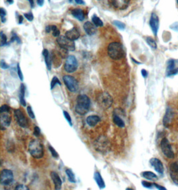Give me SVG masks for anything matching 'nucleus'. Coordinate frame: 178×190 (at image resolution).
Returning a JSON list of instances; mask_svg holds the SVG:
<instances>
[{
  "label": "nucleus",
  "mask_w": 178,
  "mask_h": 190,
  "mask_svg": "<svg viewBox=\"0 0 178 190\" xmlns=\"http://www.w3.org/2000/svg\"><path fill=\"white\" fill-rule=\"evenodd\" d=\"M100 121L101 118L96 115H91L86 118V123L90 127H95Z\"/></svg>",
  "instance_id": "obj_22"
},
{
  "label": "nucleus",
  "mask_w": 178,
  "mask_h": 190,
  "mask_svg": "<svg viewBox=\"0 0 178 190\" xmlns=\"http://www.w3.org/2000/svg\"><path fill=\"white\" fill-rule=\"evenodd\" d=\"M29 2H30V4L31 5V8H34V0H28Z\"/></svg>",
  "instance_id": "obj_54"
},
{
  "label": "nucleus",
  "mask_w": 178,
  "mask_h": 190,
  "mask_svg": "<svg viewBox=\"0 0 178 190\" xmlns=\"http://www.w3.org/2000/svg\"><path fill=\"white\" fill-rule=\"evenodd\" d=\"M50 176L54 184L55 189H61V186H62V181H61V179L60 178L59 174L56 172H51L50 173Z\"/></svg>",
  "instance_id": "obj_17"
},
{
  "label": "nucleus",
  "mask_w": 178,
  "mask_h": 190,
  "mask_svg": "<svg viewBox=\"0 0 178 190\" xmlns=\"http://www.w3.org/2000/svg\"><path fill=\"white\" fill-rule=\"evenodd\" d=\"M0 13H1L2 22V23H5L6 21V14H6V11L3 8H1V9H0Z\"/></svg>",
  "instance_id": "obj_39"
},
{
  "label": "nucleus",
  "mask_w": 178,
  "mask_h": 190,
  "mask_svg": "<svg viewBox=\"0 0 178 190\" xmlns=\"http://www.w3.org/2000/svg\"><path fill=\"white\" fill-rule=\"evenodd\" d=\"M93 178H94L97 185H98L99 189H104L105 188V183L104 182V180H103V178L102 177L101 173L99 172H95Z\"/></svg>",
  "instance_id": "obj_24"
},
{
  "label": "nucleus",
  "mask_w": 178,
  "mask_h": 190,
  "mask_svg": "<svg viewBox=\"0 0 178 190\" xmlns=\"http://www.w3.org/2000/svg\"><path fill=\"white\" fill-rule=\"evenodd\" d=\"M0 66H1V68L3 69H8L9 68V66L6 63L4 60H1V62H0Z\"/></svg>",
  "instance_id": "obj_44"
},
{
  "label": "nucleus",
  "mask_w": 178,
  "mask_h": 190,
  "mask_svg": "<svg viewBox=\"0 0 178 190\" xmlns=\"http://www.w3.org/2000/svg\"><path fill=\"white\" fill-rule=\"evenodd\" d=\"M14 115L15 121H17L18 124L21 127L26 128L28 126V123L25 115L24 114V112L20 109H15L14 111Z\"/></svg>",
  "instance_id": "obj_10"
},
{
  "label": "nucleus",
  "mask_w": 178,
  "mask_h": 190,
  "mask_svg": "<svg viewBox=\"0 0 178 190\" xmlns=\"http://www.w3.org/2000/svg\"><path fill=\"white\" fill-rule=\"evenodd\" d=\"M170 173L173 182L178 185V162L171 164L170 167Z\"/></svg>",
  "instance_id": "obj_15"
},
{
  "label": "nucleus",
  "mask_w": 178,
  "mask_h": 190,
  "mask_svg": "<svg viewBox=\"0 0 178 190\" xmlns=\"http://www.w3.org/2000/svg\"><path fill=\"white\" fill-rule=\"evenodd\" d=\"M28 151L30 155L35 159H41L44 155V146L40 140H31L28 146Z\"/></svg>",
  "instance_id": "obj_3"
},
{
  "label": "nucleus",
  "mask_w": 178,
  "mask_h": 190,
  "mask_svg": "<svg viewBox=\"0 0 178 190\" xmlns=\"http://www.w3.org/2000/svg\"><path fill=\"white\" fill-rule=\"evenodd\" d=\"M97 102L102 109H108L114 103V99L108 92H102L97 97Z\"/></svg>",
  "instance_id": "obj_4"
},
{
  "label": "nucleus",
  "mask_w": 178,
  "mask_h": 190,
  "mask_svg": "<svg viewBox=\"0 0 178 190\" xmlns=\"http://www.w3.org/2000/svg\"><path fill=\"white\" fill-rule=\"evenodd\" d=\"M141 184H142V185L144 187V188H149V189H151V188H152V187L154 186V183L148 182H146V181H142Z\"/></svg>",
  "instance_id": "obj_42"
},
{
  "label": "nucleus",
  "mask_w": 178,
  "mask_h": 190,
  "mask_svg": "<svg viewBox=\"0 0 178 190\" xmlns=\"http://www.w3.org/2000/svg\"><path fill=\"white\" fill-rule=\"evenodd\" d=\"M63 114L64 115L65 118H66V120L67 121V122H68V124H70V126H72L73 125L72 120V118H71V116H70V115L69 114V113L66 111H63Z\"/></svg>",
  "instance_id": "obj_36"
},
{
  "label": "nucleus",
  "mask_w": 178,
  "mask_h": 190,
  "mask_svg": "<svg viewBox=\"0 0 178 190\" xmlns=\"http://www.w3.org/2000/svg\"><path fill=\"white\" fill-rule=\"evenodd\" d=\"M0 124L1 130H5L11 124V116L10 112H0Z\"/></svg>",
  "instance_id": "obj_11"
},
{
  "label": "nucleus",
  "mask_w": 178,
  "mask_h": 190,
  "mask_svg": "<svg viewBox=\"0 0 178 190\" xmlns=\"http://www.w3.org/2000/svg\"><path fill=\"white\" fill-rule=\"evenodd\" d=\"M178 72V61L175 60H170L168 61L166 75L167 76L176 75Z\"/></svg>",
  "instance_id": "obj_12"
},
{
  "label": "nucleus",
  "mask_w": 178,
  "mask_h": 190,
  "mask_svg": "<svg viewBox=\"0 0 178 190\" xmlns=\"http://www.w3.org/2000/svg\"><path fill=\"white\" fill-rule=\"evenodd\" d=\"M0 112H10V107L8 105H3L0 108Z\"/></svg>",
  "instance_id": "obj_43"
},
{
  "label": "nucleus",
  "mask_w": 178,
  "mask_h": 190,
  "mask_svg": "<svg viewBox=\"0 0 178 190\" xmlns=\"http://www.w3.org/2000/svg\"><path fill=\"white\" fill-rule=\"evenodd\" d=\"M95 146L98 151L103 152V151H106L108 149V140L106 137L101 136L98 138L97 141H95Z\"/></svg>",
  "instance_id": "obj_14"
},
{
  "label": "nucleus",
  "mask_w": 178,
  "mask_h": 190,
  "mask_svg": "<svg viewBox=\"0 0 178 190\" xmlns=\"http://www.w3.org/2000/svg\"><path fill=\"white\" fill-rule=\"evenodd\" d=\"M66 36L72 41L77 40L80 36V32L76 27H73L70 30L66 31Z\"/></svg>",
  "instance_id": "obj_20"
},
{
  "label": "nucleus",
  "mask_w": 178,
  "mask_h": 190,
  "mask_svg": "<svg viewBox=\"0 0 178 190\" xmlns=\"http://www.w3.org/2000/svg\"><path fill=\"white\" fill-rule=\"evenodd\" d=\"M78 68V62L74 56H68L64 63V69L67 73L75 72Z\"/></svg>",
  "instance_id": "obj_7"
},
{
  "label": "nucleus",
  "mask_w": 178,
  "mask_h": 190,
  "mask_svg": "<svg viewBox=\"0 0 178 190\" xmlns=\"http://www.w3.org/2000/svg\"><path fill=\"white\" fill-rule=\"evenodd\" d=\"M48 149H49L50 151L51 152V156H52L54 158H56V159L59 158V154L57 153L56 150H55L54 148L51 146V145H49V146H48Z\"/></svg>",
  "instance_id": "obj_35"
},
{
  "label": "nucleus",
  "mask_w": 178,
  "mask_h": 190,
  "mask_svg": "<svg viewBox=\"0 0 178 190\" xmlns=\"http://www.w3.org/2000/svg\"><path fill=\"white\" fill-rule=\"evenodd\" d=\"M145 40H146V42L151 48H153V49H157V43L153 38L151 37H147Z\"/></svg>",
  "instance_id": "obj_31"
},
{
  "label": "nucleus",
  "mask_w": 178,
  "mask_h": 190,
  "mask_svg": "<svg viewBox=\"0 0 178 190\" xmlns=\"http://www.w3.org/2000/svg\"><path fill=\"white\" fill-rule=\"evenodd\" d=\"M14 180V173L11 170L4 169L2 171L0 176V182L1 184L4 186L11 185Z\"/></svg>",
  "instance_id": "obj_8"
},
{
  "label": "nucleus",
  "mask_w": 178,
  "mask_h": 190,
  "mask_svg": "<svg viewBox=\"0 0 178 190\" xmlns=\"http://www.w3.org/2000/svg\"><path fill=\"white\" fill-rule=\"evenodd\" d=\"M34 135L35 137H37L40 136V135H41V130H40V127H37V126H35L34 127Z\"/></svg>",
  "instance_id": "obj_46"
},
{
  "label": "nucleus",
  "mask_w": 178,
  "mask_h": 190,
  "mask_svg": "<svg viewBox=\"0 0 178 190\" xmlns=\"http://www.w3.org/2000/svg\"><path fill=\"white\" fill-rule=\"evenodd\" d=\"M113 121L117 126L121 128H124L125 126L124 121L120 118L118 113L115 112V111L113 113Z\"/></svg>",
  "instance_id": "obj_25"
},
{
  "label": "nucleus",
  "mask_w": 178,
  "mask_h": 190,
  "mask_svg": "<svg viewBox=\"0 0 178 190\" xmlns=\"http://www.w3.org/2000/svg\"><path fill=\"white\" fill-rule=\"evenodd\" d=\"M92 22L93 24H94L96 27H103V23L101 19L98 18L96 15H93L92 17Z\"/></svg>",
  "instance_id": "obj_30"
},
{
  "label": "nucleus",
  "mask_w": 178,
  "mask_h": 190,
  "mask_svg": "<svg viewBox=\"0 0 178 190\" xmlns=\"http://www.w3.org/2000/svg\"><path fill=\"white\" fill-rule=\"evenodd\" d=\"M72 14L74 18H76L77 20H78L80 21H83L84 18H85V14H84V12L82 9L76 8L72 9Z\"/></svg>",
  "instance_id": "obj_26"
},
{
  "label": "nucleus",
  "mask_w": 178,
  "mask_h": 190,
  "mask_svg": "<svg viewBox=\"0 0 178 190\" xmlns=\"http://www.w3.org/2000/svg\"><path fill=\"white\" fill-rule=\"evenodd\" d=\"M83 29L84 30H85L86 33L88 35H89V36H92V35H93L96 34L97 31L96 26L90 21H86V23L84 24Z\"/></svg>",
  "instance_id": "obj_19"
},
{
  "label": "nucleus",
  "mask_w": 178,
  "mask_h": 190,
  "mask_svg": "<svg viewBox=\"0 0 178 190\" xmlns=\"http://www.w3.org/2000/svg\"><path fill=\"white\" fill-rule=\"evenodd\" d=\"M141 75L144 78H146L148 76V72L145 69H142L141 70Z\"/></svg>",
  "instance_id": "obj_48"
},
{
  "label": "nucleus",
  "mask_w": 178,
  "mask_h": 190,
  "mask_svg": "<svg viewBox=\"0 0 178 190\" xmlns=\"http://www.w3.org/2000/svg\"><path fill=\"white\" fill-rule=\"evenodd\" d=\"M70 2H72V0H69Z\"/></svg>",
  "instance_id": "obj_56"
},
{
  "label": "nucleus",
  "mask_w": 178,
  "mask_h": 190,
  "mask_svg": "<svg viewBox=\"0 0 178 190\" xmlns=\"http://www.w3.org/2000/svg\"><path fill=\"white\" fill-rule=\"evenodd\" d=\"M25 90H26V88L24 83H21L20 86V89H19V101H20L21 105L23 107H26V101H25Z\"/></svg>",
  "instance_id": "obj_23"
},
{
  "label": "nucleus",
  "mask_w": 178,
  "mask_h": 190,
  "mask_svg": "<svg viewBox=\"0 0 178 190\" xmlns=\"http://www.w3.org/2000/svg\"><path fill=\"white\" fill-rule=\"evenodd\" d=\"M51 31H52V35L54 37H58L60 35V31L56 25H51Z\"/></svg>",
  "instance_id": "obj_33"
},
{
  "label": "nucleus",
  "mask_w": 178,
  "mask_h": 190,
  "mask_svg": "<svg viewBox=\"0 0 178 190\" xmlns=\"http://www.w3.org/2000/svg\"><path fill=\"white\" fill-rule=\"evenodd\" d=\"M66 173L68 178L69 181L71 183H76V176L75 174H74L73 171L71 169H67L66 170Z\"/></svg>",
  "instance_id": "obj_29"
},
{
  "label": "nucleus",
  "mask_w": 178,
  "mask_h": 190,
  "mask_svg": "<svg viewBox=\"0 0 178 190\" xmlns=\"http://www.w3.org/2000/svg\"><path fill=\"white\" fill-rule=\"evenodd\" d=\"M177 5H178V0H177Z\"/></svg>",
  "instance_id": "obj_57"
},
{
  "label": "nucleus",
  "mask_w": 178,
  "mask_h": 190,
  "mask_svg": "<svg viewBox=\"0 0 178 190\" xmlns=\"http://www.w3.org/2000/svg\"><path fill=\"white\" fill-rule=\"evenodd\" d=\"M160 146L161 151L165 156L170 159L174 158V153L172 150V147L166 137L163 138L161 140Z\"/></svg>",
  "instance_id": "obj_9"
},
{
  "label": "nucleus",
  "mask_w": 178,
  "mask_h": 190,
  "mask_svg": "<svg viewBox=\"0 0 178 190\" xmlns=\"http://www.w3.org/2000/svg\"><path fill=\"white\" fill-rule=\"evenodd\" d=\"M113 24H114L118 29H119V30H125V24L123 23V22H121L120 21H114Z\"/></svg>",
  "instance_id": "obj_34"
},
{
  "label": "nucleus",
  "mask_w": 178,
  "mask_h": 190,
  "mask_svg": "<svg viewBox=\"0 0 178 190\" xmlns=\"http://www.w3.org/2000/svg\"><path fill=\"white\" fill-rule=\"evenodd\" d=\"M154 186L155 187V188H157V189H163V190H166V189L164 188V187H163V186H161V185H159L158 184H157V183H154Z\"/></svg>",
  "instance_id": "obj_49"
},
{
  "label": "nucleus",
  "mask_w": 178,
  "mask_h": 190,
  "mask_svg": "<svg viewBox=\"0 0 178 190\" xmlns=\"http://www.w3.org/2000/svg\"><path fill=\"white\" fill-rule=\"evenodd\" d=\"M65 85L70 92L76 93L79 89V83L74 77L70 75H66L63 77Z\"/></svg>",
  "instance_id": "obj_6"
},
{
  "label": "nucleus",
  "mask_w": 178,
  "mask_h": 190,
  "mask_svg": "<svg viewBox=\"0 0 178 190\" xmlns=\"http://www.w3.org/2000/svg\"><path fill=\"white\" fill-rule=\"evenodd\" d=\"M90 106H91V100L88 96L84 94L77 96L75 106V111L77 114L80 115H86L88 113Z\"/></svg>",
  "instance_id": "obj_1"
},
{
  "label": "nucleus",
  "mask_w": 178,
  "mask_h": 190,
  "mask_svg": "<svg viewBox=\"0 0 178 190\" xmlns=\"http://www.w3.org/2000/svg\"><path fill=\"white\" fill-rule=\"evenodd\" d=\"M18 24H22V21H23V16L22 15H19L18 16Z\"/></svg>",
  "instance_id": "obj_52"
},
{
  "label": "nucleus",
  "mask_w": 178,
  "mask_h": 190,
  "mask_svg": "<svg viewBox=\"0 0 178 190\" xmlns=\"http://www.w3.org/2000/svg\"><path fill=\"white\" fill-rule=\"evenodd\" d=\"M14 41H16V42H17L18 44H21V40L20 38H19V37L18 36L17 34H14V33L13 34V35H12V37H11V40L10 43H11V42H14Z\"/></svg>",
  "instance_id": "obj_40"
},
{
  "label": "nucleus",
  "mask_w": 178,
  "mask_h": 190,
  "mask_svg": "<svg viewBox=\"0 0 178 190\" xmlns=\"http://www.w3.org/2000/svg\"><path fill=\"white\" fill-rule=\"evenodd\" d=\"M58 46L60 48L67 51H73L76 50V45L74 43V41L70 40L68 37H67L66 35H60L57 37L56 40Z\"/></svg>",
  "instance_id": "obj_5"
},
{
  "label": "nucleus",
  "mask_w": 178,
  "mask_h": 190,
  "mask_svg": "<svg viewBox=\"0 0 178 190\" xmlns=\"http://www.w3.org/2000/svg\"><path fill=\"white\" fill-rule=\"evenodd\" d=\"M24 16L29 21H32L34 20V15L31 12H29V13H27V14H24Z\"/></svg>",
  "instance_id": "obj_45"
},
{
  "label": "nucleus",
  "mask_w": 178,
  "mask_h": 190,
  "mask_svg": "<svg viewBox=\"0 0 178 190\" xmlns=\"http://www.w3.org/2000/svg\"><path fill=\"white\" fill-rule=\"evenodd\" d=\"M6 2H7L9 4H14V0H6Z\"/></svg>",
  "instance_id": "obj_55"
},
{
  "label": "nucleus",
  "mask_w": 178,
  "mask_h": 190,
  "mask_svg": "<svg viewBox=\"0 0 178 190\" xmlns=\"http://www.w3.org/2000/svg\"><path fill=\"white\" fill-rule=\"evenodd\" d=\"M56 85H61V83L60 82V79H58L56 76H54L51 82V89L52 90L56 86Z\"/></svg>",
  "instance_id": "obj_32"
},
{
  "label": "nucleus",
  "mask_w": 178,
  "mask_h": 190,
  "mask_svg": "<svg viewBox=\"0 0 178 190\" xmlns=\"http://www.w3.org/2000/svg\"><path fill=\"white\" fill-rule=\"evenodd\" d=\"M15 189H17V190H29L30 189H29V188H28L26 185H25L24 184H18L17 186L15 187Z\"/></svg>",
  "instance_id": "obj_47"
},
{
  "label": "nucleus",
  "mask_w": 178,
  "mask_h": 190,
  "mask_svg": "<svg viewBox=\"0 0 178 190\" xmlns=\"http://www.w3.org/2000/svg\"><path fill=\"white\" fill-rule=\"evenodd\" d=\"M49 1H50V0H49Z\"/></svg>",
  "instance_id": "obj_58"
},
{
  "label": "nucleus",
  "mask_w": 178,
  "mask_h": 190,
  "mask_svg": "<svg viewBox=\"0 0 178 190\" xmlns=\"http://www.w3.org/2000/svg\"><path fill=\"white\" fill-rule=\"evenodd\" d=\"M112 4L115 9L123 10L128 7L129 0H112Z\"/></svg>",
  "instance_id": "obj_18"
},
{
  "label": "nucleus",
  "mask_w": 178,
  "mask_h": 190,
  "mask_svg": "<svg viewBox=\"0 0 178 190\" xmlns=\"http://www.w3.org/2000/svg\"><path fill=\"white\" fill-rule=\"evenodd\" d=\"M141 176L144 178L148 180H151V181H154L157 179V176L151 172H144L141 173Z\"/></svg>",
  "instance_id": "obj_28"
},
{
  "label": "nucleus",
  "mask_w": 178,
  "mask_h": 190,
  "mask_svg": "<svg viewBox=\"0 0 178 190\" xmlns=\"http://www.w3.org/2000/svg\"><path fill=\"white\" fill-rule=\"evenodd\" d=\"M150 162L151 166L154 167V169L157 172L160 173V174H163L164 172V167L162 162H161L159 159L154 157V158H151L150 159Z\"/></svg>",
  "instance_id": "obj_16"
},
{
  "label": "nucleus",
  "mask_w": 178,
  "mask_h": 190,
  "mask_svg": "<svg viewBox=\"0 0 178 190\" xmlns=\"http://www.w3.org/2000/svg\"><path fill=\"white\" fill-rule=\"evenodd\" d=\"M0 37H1V46L3 47L7 43V37L3 31H1L0 33Z\"/></svg>",
  "instance_id": "obj_37"
},
{
  "label": "nucleus",
  "mask_w": 178,
  "mask_h": 190,
  "mask_svg": "<svg viewBox=\"0 0 178 190\" xmlns=\"http://www.w3.org/2000/svg\"><path fill=\"white\" fill-rule=\"evenodd\" d=\"M17 71H18V75L19 76V79H20L21 81H24V76H23V73L21 72V69L20 68V66H19V64L18 63L17 65Z\"/></svg>",
  "instance_id": "obj_41"
},
{
  "label": "nucleus",
  "mask_w": 178,
  "mask_h": 190,
  "mask_svg": "<svg viewBox=\"0 0 178 190\" xmlns=\"http://www.w3.org/2000/svg\"><path fill=\"white\" fill-rule=\"evenodd\" d=\"M44 2H45V0H37V5H40V7H41V6H43V5L44 4Z\"/></svg>",
  "instance_id": "obj_50"
},
{
  "label": "nucleus",
  "mask_w": 178,
  "mask_h": 190,
  "mask_svg": "<svg viewBox=\"0 0 178 190\" xmlns=\"http://www.w3.org/2000/svg\"><path fill=\"white\" fill-rule=\"evenodd\" d=\"M171 119H172V112H171L170 108H168L166 111V115H164L163 120V123L165 127L169 126V125L170 124V122L171 121Z\"/></svg>",
  "instance_id": "obj_27"
},
{
  "label": "nucleus",
  "mask_w": 178,
  "mask_h": 190,
  "mask_svg": "<svg viewBox=\"0 0 178 190\" xmlns=\"http://www.w3.org/2000/svg\"><path fill=\"white\" fill-rule=\"evenodd\" d=\"M75 2L76 4L79 5H84L85 4V2H84L83 0H75Z\"/></svg>",
  "instance_id": "obj_51"
},
{
  "label": "nucleus",
  "mask_w": 178,
  "mask_h": 190,
  "mask_svg": "<svg viewBox=\"0 0 178 190\" xmlns=\"http://www.w3.org/2000/svg\"><path fill=\"white\" fill-rule=\"evenodd\" d=\"M150 25L152 31L154 34L155 36H156L157 34L158 30H159L160 26V21L159 18H158L157 15L155 13H152L151 15L150 20Z\"/></svg>",
  "instance_id": "obj_13"
},
{
  "label": "nucleus",
  "mask_w": 178,
  "mask_h": 190,
  "mask_svg": "<svg viewBox=\"0 0 178 190\" xmlns=\"http://www.w3.org/2000/svg\"><path fill=\"white\" fill-rule=\"evenodd\" d=\"M42 55H43L44 57L45 62H46L47 69L49 71H51V67H52V57H51L49 51L46 49H44V51H42Z\"/></svg>",
  "instance_id": "obj_21"
},
{
  "label": "nucleus",
  "mask_w": 178,
  "mask_h": 190,
  "mask_svg": "<svg viewBox=\"0 0 178 190\" xmlns=\"http://www.w3.org/2000/svg\"><path fill=\"white\" fill-rule=\"evenodd\" d=\"M27 112H28V114L29 116H30V118L31 119H33V120H34V119L35 118V115L34 114L33 109H32L31 106L29 105L27 107Z\"/></svg>",
  "instance_id": "obj_38"
},
{
  "label": "nucleus",
  "mask_w": 178,
  "mask_h": 190,
  "mask_svg": "<svg viewBox=\"0 0 178 190\" xmlns=\"http://www.w3.org/2000/svg\"><path fill=\"white\" fill-rule=\"evenodd\" d=\"M51 31V25H47L46 27V33H50V32Z\"/></svg>",
  "instance_id": "obj_53"
},
{
  "label": "nucleus",
  "mask_w": 178,
  "mask_h": 190,
  "mask_svg": "<svg viewBox=\"0 0 178 190\" xmlns=\"http://www.w3.org/2000/svg\"><path fill=\"white\" fill-rule=\"evenodd\" d=\"M108 53L110 58L114 60L121 59L125 55L124 46L120 42L110 43L108 47Z\"/></svg>",
  "instance_id": "obj_2"
}]
</instances>
